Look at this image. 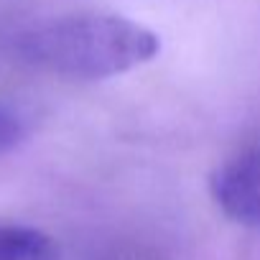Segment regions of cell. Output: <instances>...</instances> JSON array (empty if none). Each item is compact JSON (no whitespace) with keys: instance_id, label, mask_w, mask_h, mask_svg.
Listing matches in <instances>:
<instances>
[{"instance_id":"1","label":"cell","mask_w":260,"mask_h":260,"mask_svg":"<svg viewBox=\"0 0 260 260\" xmlns=\"http://www.w3.org/2000/svg\"><path fill=\"white\" fill-rule=\"evenodd\" d=\"M11 51L41 72L94 82L153 61L161 41L151 28L122 16L72 13L16 31Z\"/></svg>"},{"instance_id":"2","label":"cell","mask_w":260,"mask_h":260,"mask_svg":"<svg viewBox=\"0 0 260 260\" xmlns=\"http://www.w3.org/2000/svg\"><path fill=\"white\" fill-rule=\"evenodd\" d=\"M209 191L224 217L260 230V141L217 166L209 179Z\"/></svg>"},{"instance_id":"3","label":"cell","mask_w":260,"mask_h":260,"mask_svg":"<svg viewBox=\"0 0 260 260\" xmlns=\"http://www.w3.org/2000/svg\"><path fill=\"white\" fill-rule=\"evenodd\" d=\"M0 260H59V245L44 230L0 222Z\"/></svg>"},{"instance_id":"4","label":"cell","mask_w":260,"mask_h":260,"mask_svg":"<svg viewBox=\"0 0 260 260\" xmlns=\"http://www.w3.org/2000/svg\"><path fill=\"white\" fill-rule=\"evenodd\" d=\"M23 138V122L8 107L0 105V153L16 148Z\"/></svg>"}]
</instances>
